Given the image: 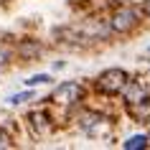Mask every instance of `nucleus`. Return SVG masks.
Segmentation results:
<instances>
[{
    "label": "nucleus",
    "instance_id": "obj_16",
    "mask_svg": "<svg viewBox=\"0 0 150 150\" xmlns=\"http://www.w3.org/2000/svg\"><path fill=\"white\" fill-rule=\"evenodd\" d=\"M148 137H150V135H148Z\"/></svg>",
    "mask_w": 150,
    "mask_h": 150
},
{
    "label": "nucleus",
    "instance_id": "obj_7",
    "mask_svg": "<svg viewBox=\"0 0 150 150\" xmlns=\"http://www.w3.org/2000/svg\"><path fill=\"white\" fill-rule=\"evenodd\" d=\"M16 51H18V56H21V59L33 61V59H38V56L43 54V46H41L38 41H21Z\"/></svg>",
    "mask_w": 150,
    "mask_h": 150
},
{
    "label": "nucleus",
    "instance_id": "obj_12",
    "mask_svg": "<svg viewBox=\"0 0 150 150\" xmlns=\"http://www.w3.org/2000/svg\"><path fill=\"white\" fill-rule=\"evenodd\" d=\"M0 148H13V140H10V135H5L0 130Z\"/></svg>",
    "mask_w": 150,
    "mask_h": 150
},
{
    "label": "nucleus",
    "instance_id": "obj_10",
    "mask_svg": "<svg viewBox=\"0 0 150 150\" xmlns=\"http://www.w3.org/2000/svg\"><path fill=\"white\" fill-rule=\"evenodd\" d=\"M33 97H36V94H33L31 89H28V92H21V94H13V97L8 99V104H13V107H18V104H25V102H31Z\"/></svg>",
    "mask_w": 150,
    "mask_h": 150
},
{
    "label": "nucleus",
    "instance_id": "obj_6",
    "mask_svg": "<svg viewBox=\"0 0 150 150\" xmlns=\"http://www.w3.org/2000/svg\"><path fill=\"white\" fill-rule=\"evenodd\" d=\"M28 130L33 132V137L36 140H41V137H48L51 135V130H54V125H51V117H48L43 110H36L28 115Z\"/></svg>",
    "mask_w": 150,
    "mask_h": 150
},
{
    "label": "nucleus",
    "instance_id": "obj_13",
    "mask_svg": "<svg viewBox=\"0 0 150 150\" xmlns=\"http://www.w3.org/2000/svg\"><path fill=\"white\" fill-rule=\"evenodd\" d=\"M142 16L150 18V0H142Z\"/></svg>",
    "mask_w": 150,
    "mask_h": 150
},
{
    "label": "nucleus",
    "instance_id": "obj_15",
    "mask_svg": "<svg viewBox=\"0 0 150 150\" xmlns=\"http://www.w3.org/2000/svg\"><path fill=\"white\" fill-rule=\"evenodd\" d=\"M148 54H150V48H148Z\"/></svg>",
    "mask_w": 150,
    "mask_h": 150
},
{
    "label": "nucleus",
    "instance_id": "obj_2",
    "mask_svg": "<svg viewBox=\"0 0 150 150\" xmlns=\"http://www.w3.org/2000/svg\"><path fill=\"white\" fill-rule=\"evenodd\" d=\"M127 79H130L127 71H122V69H107V71H102V74L97 76L94 87H97V92L112 97V94H120V89L125 87Z\"/></svg>",
    "mask_w": 150,
    "mask_h": 150
},
{
    "label": "nucleus",
    "instance_id": "obj_3",
    "mask_svg": "<svg viewBox=\"0 0 150 150\" xmlns=\"http://www.w3.org/2000/svg\"><path fill=\"white\" fill-rule=\"evenodd\" d=\"M81 97H84V89H81L79 81H64L54 89L51 102L56 107H74L76 102H81Z\"/></svg>",
    "mask_w": 150,
    "mask_h": 150
},
{
    "label": "nucleus",
    "instance_id": "obj_14",
    "mask_svg": "<svg viewBox=\"0 0 150 150\" xmlns=\"http://www.w3.org/2000/svg\"><path fill=\"white\" fill-rule=\"evenodd\" d=\"M0 3H5V0H0Z\"/></svg>",
    "mask_w": 150,
    "mask_h": 150
},
{
    "label": "nucleus",
    "instance_id": "obj_9",
    "mask_svg": "<svg viewBox=\"0 0 150 150\" xmlns=\"http://www.w3.org/2000/svg\"><path fill=\"white\" fill-rule=\"evenodd\" d=\"M48 81H54V79H51V74H33V76H28L23 84L28 89H33V87H41V84H48Z\"/></svg>",
    "mask_w": 150,
    "mask_h": 150
},
{
    "label": "nucleus",
    "instance_id": "obj_11",
    "mask_svg": "<svg viewBox=\"0 0 150 150\" xmlns=\"http://www.w3.org/2000/svg\"><path fill=\"white\" fill-rule=\"evenodd\" d=\"M10 59H13V48H10L8 43H0V69H3V66H8Z\"/></svg>",
    "mask_w": 150,
    "mask_h": 150
},
{
    "label": "nucleus",
    "instance_id": "obj_5",
    "mask_svg": "<svg viewBox=\"0 0 150 150\" xmlns=\"http://www.w3.org/2000/svg\"><path fill=\"white\" fill-rule=\"evenodd\" d=\"M120 94H122V99L127 102V107H132V104H140L145 102L150 97V89L142 84V81H135V79H127L125 87L120 89Z\"/></svg>",
    "mask_w": 150,
    "mask_h": 150
},
{
    "label": "nucleus",
    "instance_id": "obj_1",
    "mask_svg": "<svg viewBox=\"0 0 150 150\" xmlns=\"http://www.w3.org/2000/svg\"><path fill=\"white\" fill-rule=\"evenodd\" d=\"M137 23H140V10L132 5H120L110 16V28L115 33H130L137 28Z\"/></svg>",
    "mask_w": 150,
    "mask_h": 150
},
{
    "label": "nucleus",
    "instance_id": "obj_4",
    "mask_svg": "<svg viewBox=\"0 0 150 150\" xmlns=\"http://www.w3.org/2000/svg\"><path fill=\"white\" fill-rule=\"evenodd\" d=\"M76 127L84 135H89V137H99V132L110 127V120L104 115H99V112H94V110H87L76 117Z\"/></svg>",
    "mask_w": 150,
    "mask_h": 150
},
{
    "label": "nucleus",
    "instance_id": "obj_8",
    "mask_svg": "<svg viewBox=\"0 0 150 150\" xmlns=\"http://www.w3.org/2000/svg\"><path fill=\"white\" fill-rule=\"evenodd\" d=\"M150 145V137L148 135H132V137H127L125 142H122V148L125 150H142Z\"/></svg>",
    "mask_w": 150,
    "mask_h": 150
}]
</instances>
